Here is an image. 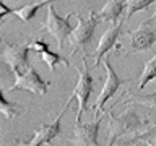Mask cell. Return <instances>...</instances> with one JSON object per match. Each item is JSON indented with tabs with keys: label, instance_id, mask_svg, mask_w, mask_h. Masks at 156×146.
Segmentation results:
<instances>
[{
	"label": "cell",
	"instance_id": "6da1fadb",
	"mask_svg": "<svg viewBox=\"0 0 156 146\" xmlns=\"http://www.w3.org/2000/svg\"><path fill=\"white\" fill-rule=\"evenodd\" d=\"M72 16H75V12L68 13L67 16H60V15L55 12V8H54V3L49 5L47 19L44 21L42 31H46V33L51 34V36L55 37L58 50H63L65 41L70 39V34L73 33V29H75V26H72V23H70Z\"/></svg>",
	"mask_w": 156,
	"mask_h": 146
},
{
	"label": "cell",
	"instance_id": "7a4b0ae2",
	"mask_svg": "<svg viewBox=\"0 0 156 146\" xmlns=\"http://www.w3.org/2000/svg\"><path fill=\"white\" fill-rule=\"evenodd\" d=\"M83 60V70L76 71L78 73V81L75 88H73V97H75L76 104H78V110L75 115V120L81 122V115L85 114L86 110H90V106H88V101H90V96L93 89H94V78L91 76L90 71V63H88L86 57L81 58Z\"/></svg>",
	"mask_w": 156,
	"mask_h": 146
},
{
	"label": "cell",
	"instance_id": "3957f363",
	"mask_svg": "<svg viewBox=\"0 0 156 146\" xmlns=\"http://www.w3.org/2000/svg\"><path fill=\"white\" fill-rule=\"evenodd\" d=\"M76 21L78 24L73 29V33L70 34V44H72V50H73L72 54H75L76 50H86L88 44L91 42L98 24H99L96 12H91L88 18H81L80 15H76Z\"/></svg>",
	"mask_w": 156,
	"mask_h": 146
},
{
	"label": "cell",
	"instance_id": "277c9868",
	"mask_svg": "<svg viewBox=\"0 0 156 146\" xmlns=\"http://www.w3.org/2000/svg\"><path fill=\"white\" fill-rule=\"evenodd\" d=\"M29 50L31 47L28 46H12V44H5L2 50V60L10 67V70L15 76L23 75L31 68V60H29Z\"/></svg>",
	"mask_w": 156,
	"mask_h": 146
},
{
	"label": "cell",
	"instance_id": "5b68a950",
	"mask_svg": "<svg viewBox=\"0 0 156 146\" xmlns=\"http://www.w3.org/2000/svg\"><path fill=\"white\" fill-rule=\"evenodd\" d=\"M104 67H106V71H107L106 81H104V86H102L99 96H98V99H96L94 107H93V110L96 112V117H101V110L104 109V104L115 94L117 91H119V88L124 85V83H127L125 78L117 76V73L114 71V68H112V65H111L109 54L104 57Z\"/></svg>",
	"mask_w": 156,
	"mask_h": 146
},
{
	"label": "cell",
	"instance_id": "8992f818",
	"mask_svg": "<svg viewBox=\"0 0 156 146\" xmlns=\"http://www.w3.org/2000/svg\"><path fill=\"white\" fill-rule=\"evenodd\" d=\"M75 101V97L73 96H70V99L67 101V104H65V107L60 110V114H58L57 117H55V120L52 122V123H42L39 128L34 131V136L29 141H20V146H42V144H51V141L55 138V136H58L60 135V131H62V125H60V120H62V117H63V114L67 112V109L70 107V104Z\"/></svg>",
	"mask_w": 156,
	"mask_h": 146
},
{
	"label": "cell",
	"instance_id": "52a82bcc",
	"mask_svg": "<svg viewBox=\"0 0 156 146\" xmlns=\"http://www.w3.org/2000/svg\"><path fill=\"white\" fill-rule=\"evenodd\" d=\"M47 86L49 83L44 81L41 75L37 73V70L34 67H31L28 71H24L23 75L20 76H15V83L12 86V91H18V89H23V91H31L34 94H46L47 92Z\"/></svg>",
	"mask_w": 156,
	"mask_h": 146
},
{
	"label": "cell",
	"instance_id": "ba28073f",
	"mask_svg": "<svg viewBox=\"0 0 156 146\" xmlns=\"http://www.w3.org/2000/svg\"><path fill=\"white\" fill-rule=\"evenodd\" d=\"M122 26H124V21H120L119 24H112L101 36L99 44H98L96 52H94V67L101 65V62L104 60V57L109 54V50H112V49H120L119 37L122 33Z\"/></svg>",
	"mask_w": 156,
	"mask_h": 146
},
{
	"label": "cell",
	"instance_id": "9c48e42d",
	"mask_svg": "<svg viewBox=\"0 0 156 146\" xmlns=\"http://www.w3.org/2000/svg\"><path fill=\"white\" fill-rule=\"evenodd\" d=\"M156 42V28L146 24L145 21L130 33V41H129V52H145L150 50Z\"/></svg>",
	"mask_w": 156,
	"mask_h": 146
},
{
	"label": "cell",
	"instance_id": "30bf717a",
	"mask_svg": "<svg viewBox=\"0 0 156 146\" xmlns=\"http://www.w3.org/2000/svg\"><path fill=\"white\" fill-rule=\"evenodd\" d=\"M101 120L102 117H98V120L93 123H81V122L75 120V135L72 138L75 146H101L98 143Z\"/></svg>",
	"mask_w": 156,
	"mask_h": 146
},
{
	"label": "cell",
	"instance_id": "8fae6325",
	"mask_svg": "<svg viewBox=\"0 0 156 146\" xmlns=\"http://www.w3.org/2000/svg\"><path fill=\"white\" fill-rule=\"evenodd\" d=\"M125 13H127V0H109L99 12H96V16L99 21H109L111 24H119Z\"/></svg>",
	"mask_w": 156,
	"mask_h": 146
},
{
	"label": "cell",
	"instance_id": "7c38bea8",
	"mask_svg": "<svg viewBox=\"0 0 156 146\" xmlns=\"http://www.w3.org/2000/svg\"><path fill=\"white\" fill-rule=\"evenodd\" d=\"M54 2H55V0H37V2L23 5V7H20V8H12V15L18 16L20 19H23V21H29V19H33L34 16H36V13H37L42 7L51 5V3H54Z\"/></svg>",
	"mask_w": 156,
	"mask_h": 146
},
{
	"label": "cell",
	"instance_id": "4fadbf2b",
	"mask_svg": "<svg viewBox=\"0 0 156 146\" xmlns=\"http://www.w3.org/2000/svg\"><path fill=\"white\" fill-rule=\"evenodd\" d=\"M41 58L42 62L47 65V68L51 70L52 73L55 71V65H58V63H65V65H68V60L63 55H60L58 52H52L51 49H46V50L41 52Z\"/></svg>",
	"mask_w": 156,
	"mask_h": 146
},
{
	"label": "cell",
	"instance_id": "5bb4252c",
	"mask_svg": "<svg viewBox=\"0 0 156 146\" xmlns=\"http://www.w3.org/2000/svg\"><path fill=\"white\" fill-rule=\"evenodd\" d=\"M156 78V55L151 58V60L145 65V70L143 73H141V76H140V83H138V88H140V91H143L145 89V86L148 85L150 81H153Z\"/></svg>",
	"mask_w": 156,
	"mask_h": 146
},
{
	"label": "cell",
	"instance_id": "9a60e30c",
	"mask_svg": "<svg viewBox=\"0 0 156 146\" xmlns=\"http://www.w3.org/2000/svg\"><path fill=\"white\" fill-rule=\"evenodd\" d=\"M156 0H127V13H125V19H130L136 12L146 10L151 3H154Z\"/></svg>",
	"mask_w": 156,
	"mask_h": 146
},
{
	"label": "cell",
	"instance_id": "2e32d148",
	"mask_svg": "<svg viewBox=\"0 0 156 146\" xmlns=\"http://www.w3.org/2000/svg\"><path fill=\"white\" fill-rule=\"evenodd\" d=\"M130 101L135 104H141V106H148V107H154L156 109V91L150 92V94H140V92H130L129 94Z\"/></svg>",
	"mask_w": 156,
	"mask_h": 146
},
{
	"label": "cell",
	"instance_id": "e0dca14e",
	"mask_svg": "<svg viewBox=\"0 0 156 146\" xmlns=\"http://www.w3.org/2000/svg\"><path fill=\"white\" fill-rule=\"evenodd\" d=\"M0 99H2V104H0V112L7 117V119H12V117H16L18 115V104L16 102H10L5 96V92L0 94Z\"/></svg>",
	"mask_w": 156,
	"mask_h": 146
},
{
	"label": "cell",
	"instance_id": "ac0fdd59",
	"mask_svg": "<svg viewBox=\"0 0 156 146\" xmlns=\"http://www.w3.org/2000/svg\"><path fill=\"white\" fill-rule=\"evenodd\" d=\"M29 47H31V50L41 54L42 50L49 49V42H46V41H42V39L37 37V39H34V41H33V44H29Z\"/></svg>",
	"mask_w": 156,
	"mask_h": 146
},
{
	"label": "cell",
	"instance_id": "d6986e66",
	"mask_svg": "<svg viewBox=\"0 0 156 146\" xmlns=\"http://www.w3.org/2000/svg\"><path fill=\"white\" fill-rule=\"evenodd\" d=\"M7 15H12V8H8L7 3H5L3 0H0V21H3V18L7 16Z\"/></svg>",
	"mask_w": 156,
	"mask_h": 146
},
{
	"label": "cell",
	"instance_id": "ffe728a7",
	"mask_svg": "<svg viewBox=\"0 0 156 146\" xmlns=\"http://www.w3.org/2000/svg\"><path fill=\"white\" fill-rule=\"evenodd\" d=\"M145 23H146V24H150V26H153V28H156V12H154V15H153L151 18L145 19Z\"/></svg>",
	"mask_w": 156,
	"mask_h": 146
}]
</instances>
